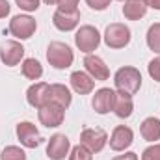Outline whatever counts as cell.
<instances>
[{
	"mask_svg": "<svg viewBox=\"0 0 160 160\" xmlns=\"http://www.w3.org/2000/svg\"><path fill=\"white\" fill-rule=\"evenodd\" d=\"M114 84H116L118 91L134 95V93L142 88V73H140L136 67L125 65V67H121V69L116 71V75H114Z\"/></svg>",
	"mask_w": 160,
	"mask_h": 160,
	"instance_id": "cell-1",
	"label": "cell"
},
{
	"mask_svg": "<svg viewBox=\"0 0 160 160\" xmlns=\"http://www.w3.org/2000/svg\"><path fill=\"white\" fill-rule=\"evenodd\" d=\"M47 60L54 69H67L75 62V54L69 45L62 41H52L47 48Z\"/></svg>",
	"mask_w": 160,
	"mask_h": 160,
	"instance_id": "cell-2",
	"label": "cell"
},
{
	"mask_svg": "<svg viewBox=\"0 0 160 160\" xmlns=\"http://www.w3.org/2000/svg\"><path fill=\"white\" fill-rule=\"evenodd\" d=\"M75 43H77V47L82 52L91 54L101 45V34H99V30L95 26H89V24L80 26L77 30V34H75Z\"/></svg>",
	"mask_w": 160,
	"mask_h": 160,
	"instance_id": "cell-3",
	"label": "cell"
},
{
	"mask_svg": "<svg viewBox=\"0 0 160 160\" xmlns=\"http://www.w3.org/2000/svg\"><path fill=\"white\" fill-rule=\"evenodd\" d=\"M104 43L110 48H123L130 43V28L123 22H112L104 30Z\"/></svg>",
	"mask_w": 160,
	"mask_h": 160,
	"instance_id": "cell-4",
	"label": "cell"
},
{
	"mask_svg": "<svg viewBox=\"0 0 160 160\" xmlns=\"http://www.w3.org/2000/svg\"><path fill=\"white\" fill-rule=\"evenodd\" d=\"M38 30V22L30 15H15L9 21V34L17 39H30Z\"/></svg>",
	"mask_w": 160,
	"mask_h": 160,
	"instance_id": "cell-5",
	"label": "cell"
},
{
	"mask_svg": "<svg viewBox=\"0 0 160 160\" xmlns=\"http://www.w3.org/2000/svg\"><path fill=\"white\" fill-rule=\"evenodd\" d=\"M38 118H39L41 125H45L48 128L60 127L65 118V108H62L60 104H54V102H47L45 106L38 108Z\"/></svg>",
	"mask_w": 160,
	"mask_h": 160,
	"instance_id": "cell-6",
	"label": "cell"
},
{
	"mask_svg": "<svg viewBox=\"0 0 160 160\" xmlns=\"http://www.w3.org/2000/svg\"><path fill=\"white\" fill-rule=\"evenodd\" d=\"M108 142V134L102 128H84L80 134V143L91 153H101Z\"/></svg>",
	"mask_w": 160,
	"mask_h": 160,
	"instance_id": "cell-7",
	"label": "cell"
},
{
	"mask_svg": "<svg viewBox=\"0 0 160 160\" xmlns=\"http://www.w3.org/2000/svg\"><path fill=\"white\" fill-rule=\"evenodd\" d=\"M114 102H116V91L110 88H101L95 91L93 99H91V106L97 114L104 116L108 112L114 110Z\"/></svg>",
	"mask_w": 160,
	"mask_h": 160,
	"instance_id": "cell-8",
	"label": "cell"
},
{
	"mask_svg": "<svg viewBox=\"0 0 160 160\" xmlns=\"http://www.w3.org/2000/svg\"><path fill=\"white\" fill-rule=\"evenodd\" d=\"M71 151V142L65 134H54L50 136L47 143V157L52 160H63Z\"/></svg>",
	"mask_w": 160,
	"mask_h": 160,
	"instance_id": "cell-9",
	"label": "cell"
},
{
	"mask_svg": "<svg viewBox=\"0 0 160 160\" xmlns=\"http://www.w3.org/2000/svg\"><path fill=\"white\" fill-rule=\"evenodd\" d=\"M17 138L19 142L28 147V149H36L38 145L41 143V134L38 130V127L30 121H22L17 125Z\"/></svg>",
	"mask_w": 160,
	"mask_h": 160,
	"instance_id": "cell-10",
	"label": "cell"
},
{
	"mask_svg": "<svg viewBox=\"0 0 160 160\" xmlns=\"http://www.w3.org/2000/svg\"><path fill=\"white\" fill-rule=\"evenodd\" d=\"M84 67H86V73H88L93 80L102 82V80L110 78V69H108V65L102 62V58H99V56H95V54H88V56L84 58Z\"/></svg>",
	"mask_w": 160,
	"mask_h": 160,
	"instance_id": "cell-11",
	"label": "cell"
},
{
	"mask_svg": "<svg viewBox=\"0 0 160 160\" xmlns=\"http://www.w3.org/2000/svg\"><path fill=\"white\" fill-rule=\"evenodd\" d=\"M22 58H24V47H22L19 41H6V43L0 47V60H2L8 67L17 65Z\"/></svg>",
	"mask_w": 160,
	"mask_h": 160,
	"instance_id": "cell-12",
	"label": "cell"
},
{
	"mask_svg": "<svg viewBox=\"0 0 160 160\" xmlns=\"http://www.w3.org/2000/svg\"><path fill=\"white\" fill-rule=\"evenodd\" d=\"M52 22L58 30L62 32H71L78 26L80 22V11L75 9V11H62V9H56L54 15H52Z\"/></svg>",
	"mask_w": 160,
	"mask_h": 160,
	"instance_id": "cell-13",
	"label": "cell"
},
{
	"mask_svg": "<svg viewBox=\"0 0 160 160\" xmlns=\"http://www.w3.org/2000/svg\"><path fill=\"white\" fill-rule=\"evenodd\" d=\"M134 142V132L130 127H125V125H118L110 136V147L114 151H125L132 145Z\"/></svg>",
	"mask_w": 160,
	"mask_h": 160,
	"instance_id": "cell-14",
	"label": "cell"
},
{
	"mask_svg": "<svg viewBox=\"0 0 160 160\" xmlns=\"http://www.w3.org/2000/svg\"><path fill=\"white\" fill-rule=\"evenodd\" d=\"M48 88H50V84H47V82H36V84H32L28 88V91H26L28 104L34 106V108L45 106L48 102Z\"/></svg>",
	"mask_w": 160,
	"mask_h": 160,
	"instance_id": "cell-15",
	"label": "cell"
},
{
	"mask_svg": "<svg viewBox=\"0 0 160 160\" xmlns=\"http://www.w3.org/2000/svg\"><path fill=\"white\" fill-rule=\"evenodd\" d=\"M73 101V95L69 91L67 86L63 84H50L48 88V102H54V104H60L62 108H67Z\"/></svg>",
	"mask_w": 160,
	"mask_h": 160,
	"instance_id": "cell-16",
	"label": "cell"
},
{
	"mask_svg": "<svg viewBox=\"0 0 160 160\" xmlns=\"http://www.w3.org/2000/svg\"><path fill=\"white\" fill-rule=\"evenodd\" d=\"M69 80H71V88H73L78 95H88V93H91L93 88H95V80L91 78L86 71H75Z\"/></svg>",
	"mask_w": 160,
	"mask_h": 160,
	"instance_id": "cell-17",
	"label": "cell"
},
{
	"mask_svg": "<svg viewBox=\"0 0 160 160\" xmlns=\"http://www.w3.org/2000/svg\"><path fill=\"white\" fill-rule=\"evenodd\" d=\"M114 112H116V116L121 118V119L130 118V116H132V112H134L132 95L123 93V91H118V93H116V102H114Z\"/></svg>",
	"mask_w": 160,
	"mask_h": 160,
	"instance_id": "cell-18",
	"label": "cell"
},
{
	"mask_svg": "<svg viewBox=\"0 0 160 160\" xmlns=\"http://www.w3.org/2000/svg\"><path fill=\"white\" fill-rule=\"evenodd\" d=\"M147 13V4L145 0H127L123 6V15L128 21H140Z\"/></svg>",
	"mask_w": 160,
	"mask_h": 160,
	"instance_id": "cell-19",
	"label": "cell"
},
{
	"mask_svg": "<svg viewBox=\"0 0 160 160\" xmlns=\"http://www.w3.org/2000/svg\"><path fill=\"white\" fill-rule=\"evenodd\" d=\"M140 134L147 142H158L160 140V119L157 118H145L140 125Z\"/></svg>",
	"mask_w": 160,
	"mask_h": 160,
	"instance_id": "cell-20",
	"label": "cell"
},
{
	"mask_svg": "<svg viewBox=\"0 0 160 160\" xmlns=\"http://www.w3.org/2000/svg\"><path fill=\"white\" fill-rule=\"evenodd\" d=\"M22 75L28 80H39L43 77V65L36 58H26L22 62Z\"/></svg>",
	"mask_w": 160,
	"mask_h": 160,
	"instance_id": "cell-21",
	"label": "cell"
},
{
	"mask_svg": "<svg viewBox=\"0 0 160 160\" xmlns=\"http://www.w3.org/2000/svg\"><path fill=\"white\" fill-rule=\"evenodd\" d=\"M145 39H147V47H149L153 52L160 54V22H155V24L149 26Z\"/></svg>",
	"mask_w": 160,
	"mask_h": 160,
	"instance_id": "cell-22",
	"label": "cell"
},
{
	"mask_svg": "<svg viewBox=\"0 0 160 160\" xmlns=\"http://www.w3.org/2000/svg\"><path fill=\"white\" fill-rule=\"evenodd\" d=\"M0 160H26V153L17 145H8V147H4Z\"/></svg>",
	"mask_w": 160,
	"mask_h": 160,
	"instance_id": "cell-23",
	"label": "cell"
},
{
	"mask_svg": "<svg viewBox=\"0 0 160 160\" xmlns=\"http://www.w3.org/2000/svg\"><path fill=\"white\" fill-rule=\"evenodd\" d=\"M69 160H93V153H91L88 147H84V145L80 143V145H75V147L71 149Z\"/></svg>",
	"mask_w": 160,
	"mask_h": 160,
	"instance_id": "cell-24",
	"label": "cell"
},
{
	"mask_svg": "<svg viewBox=\"0 0 160 160\" xmlns=\"http://www.w3.org/2000/svg\"><path fill=\"white\" fill-rule=\"evenodd\" d=\"M147 71H149V77H151V78L157 80V82H160V56L153 58V60L149 62Z\"/></svg>",
	"mask_w": 160,
	"mask_h": 160,
	"instance_id": "cell-25",
	"label": "cell"
},
{
	"mask_svg": "<svg viewBox=\"0 0 160 160\" xmlns=\"http://www.w3.org/2000/svg\"><path fill=\"white\" fill-rule=\"evenodd\" d=\"M142 160H160V143H153V145H149V147L143 151Z\"/></svg>",
	"mask_w": 160,
	"mask_h": 160,
	"instance_id": "cell-26",
	"label": "cell"
},
{
	"mask_svg": "<svg viewBox=\"0 0 160 160\" xmlns=\"http://www.w3.org/2000/svg\"><path fill=\"white\" fill-rule=\"evenodd\" d=\"M15 4L24 11H36L39 8V0H15Z\"/></svg>",
	"mask_w": 160,
	"mask_h": 160,
	"instance_id": "cell-27",
	"label": "cell"
},
{
	"mask_svg": "<svg viewBox=\"0 0 160 160\" xmlns=\"http://www.w3.org/2000/svg\"><path fill=\"white\" fill-rule=\"evenodd\" d=\"M80 0H58L56 4H58V9H62V11H75V9H78L77 6H78Z\"/></svg>",
	"mask_w": 160,
	"mask_h": 160,
	"instance_id": "cell-28",
	"label": "cell"
},
{
	"mask_svg": "<svg viewBox=\"0 0 160 160\" xmlns=\"http://www.w3.org/2000/svg\"><path fill=\"white\" fill-rule=\"evenodd\" d=\"M86 2H88V6H89L91 9H95V11H104V9L110 6L112 0H86Z\"/></svg>",
	"mask_w": 160,
	"mask_h": 160,
	"instance_id": "cell-29",
	"label": "cell"
},
{
	"mask_svg": "<svg viewBox=\"0 0 160 160\" xmlns=\"http://www.w3.org/2000/svg\"><path fill=\"white\" fill-rule=\"evenodd\" d=\"M9 9H11L9 2H8V0H0V19L8 17V15H9Z\"/></svg>",
	"mask_w": 160,
	"mask_h": 160,
	"instance_id": "cell-30",
	"label": "cell"
},
{
	"mask_svg": "<svg viewBox=\"0 0 160 160\" xmlns=\"http://www.w3.org/2000/svg\"><path fill=\"white\" fill-rule=\"evenodd\" d=\"M112 160H138V155H136V153H132V151H128V153L119 155V157H116V158H112Z\"/></svg>",
	"mask_w": 160,
	"mask_h": 160,
	"instance_id": "cell-31",
	"label": "cell"
},
{
	"mask_svg": "<svg viewBox=\"0 0 160 160\" xmlns=\"http://www.w3.org/2000/svg\"><path fill=\"white\" fill-rule=\"evenodd\" d=\"M147 8H153V9H158L160 11V0H145Z\"/></svg>",
	"mask_w": 160,
	"mask_h": 160,
	"instance_id": "cell-32",
	"label": "cell"
},
{
	"mask_svg": "<svg viewBox=\"0 0 160 160\" xmlns=\"http://www.w3.org/2000/svg\"><path fill=\"white\" fill-rule=\"evenodd\" d=\"M43 2H45V4H48V6H52V4H56L58 0H43Z\"/></svg>",
	"mask_w": 160,
	"mask_h": 160,
	"instance_id": "cell-33",
	"label": "cell"
},
{
	"mask_svg": "<svg viewBox=\"0 0 160 160\" xmlns=\"http://www.w3.org/2000/svg\"><path fill=\"white\" fill-rule=\"evenodd\" d=\"M119 2H127V0H119Z\"/></svg>",
	"mask_w": 160,
	"mask_h": 160,
	"instance_id": "cell-34",
	"label": "cell"
}]
</instances>
